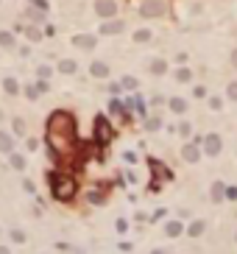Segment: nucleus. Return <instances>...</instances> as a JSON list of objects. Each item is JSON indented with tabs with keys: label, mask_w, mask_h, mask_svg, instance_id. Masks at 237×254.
<instances>
[{
	"label": "nucleus",
	"mask_w": 237,
	"mask_h": 254,
	"mask_svg": "<svg viewBox=\"0 0 237 254\" xmlns=\"http://www.w3.org/2000/svg\"><path fill=\"white\" fill-rule=\"evenodd\" d=\"M45 140L56 157H67L76 148V120L67 112H53L45 126Z\"/></svg>",
	"instance_id": "obj_1"
},
{
	"label": "nucleus",
	"mask_w": 237,
	"mask_h": 254,
	"mask_svg": "<svg viewBox=\"0 0 237 254\" xmlns=\"http://www.w3.org/2000/svg\"><path fill=\"white\" fill-rule=\"evenodd\" d=\"M51 190L59 201H67L76 196V179L67 173H51Z\"/></svg>",
	"instance_id": "obj_2"
},
{
	"label": "nucleus",
	"mask_w": 237,
	"mask_h": 254,
	"mask_svg": "<svg viewBox=\"0 0 237 254\" xmlns=\"http://www.w3.org/2000/svg\"><path fill=\"white\" fill-rule=\"evenodd\" d=\"M140 14H143V17H162V14H165V3H162V0H145Z\"/></svg>",
	"instance_id": "obj_3"
},
{
	"label": "nucleus",
	"mask_w": 237,
	"mask_h": 254,
	"mask_svg": "<svg viewBox=\"0 0 237 254\" xmlns=\"http://www.w3.org/2000/svg\"><path fill=\"white\" fill-rule=\"evenodd\" d=\"M109 140H112L109 123L103 120V117H98V123H95V142H98V145H106Z\"/></svg>",
	"instance_id": "obj_4"
},
{
	"label": "nucleus",
	"mask_w": 237,
	"mask_h": 254,
	"mask_svg": "<svg viewBox=\"0 0 237 254\" xmlns=\"http://www.w3.org/2000/svg\"><path fill=\"white\" fill-rule=\"evenodd\" d=\"M95 11H98V14H101V17H115V14H118V3H115V0H95Z\"/></svg>",
	"instance_id": "obj_5"
},
{
	"label": "nucleus",
	"mask_w": 237,
	"mask_h": 254,
	"mask_svg": "<svg viewBox=\"0 0 237 254\" xmlns=\"http://www.w3.org/2000/svg\"><path fill=\"white\" fill-rule=\"evenodd\" d=\"M204 151H207L209 157H218L220 154V137L218 134H209V137L204 140Z\"/></svg>",
	"instance_id": "obj_6"
},
{
	"label": "nucleus",
	"mask_w": 237,
	"mask_h": 254,
	"mask_svg": "<svg viewBox=\"0 0 237 254\" xmlns=\"http://www.w3.org/2000/svg\"><path fill=\"white\" fill-rule=\"evenodd\" d=\"M181 157H184V162H198V159H201V148H198V145H184V148H181Z\"/></svg>",
	"instance_id": "obj_7"
},
{
	"label": "nucleus",
	"mask_w": 237,
	"mask_h": 254,
	"mask_svg": "<svg viewBox=\"0 0 237 254\" xmlns=\"http://www.w3.org/2000/svg\"><path fill=\"white\" fill-rule=\"evenodd\" d=\"M89 73H92L95 79H106V76H109V67H106L103 61H92V64H89Z\"/></svg>",
	"instance_id": "obj_8"
},
{
	"label": "nucleus",
	"mask_w": 237,
	"mask_h": 254,
	"mask_svg": "<svg viewBox=\"0 0 237 254\" xmlns=\"http://www.w3.org/2000/svg\"><path fill=\"white\" fill-rule=\"evenodd\" d=\"M123 31V23L120 20H115V23H106V26L101 28V34H106V36H115V34H120Z\"/></svg>",
	"instance_id": "obj_9"
},
{
	"label": "nucleus",
	"mask_w": 237,
	"mask_h": 254,
	"mask_svg": "<svg viewBox=\"0 0 237 254\" xmlns=\"http://www.w3.org/2000/svg\"><path fill=\"white\" fill-rule=\"evenodd\" d=\"M181 232H184V226H181L178 221H170L168 226H165V235H168V237H178Z\"/></svg>",
	"instance_id": "obj_10"
},
{
	"label": "nucleus",
	"mask_w": 237,
	"mask_h": 254,
	"mask_svg": "<svg viewBox=\"0 0 237 254\" xmlns=\"http://www.w3.org/2000/svg\"><path fill=\"white\" fill-rule=\"evenodd\" d=\"M223 196H226L223 182H215V184H212V201H223Z\"/></svg>",
	"instance_id": "obj_11"
},
{
	"label": "nucleus",
	"mask_w": 237,
	"mask_h": 254,
	"mask_svg": "<svg viewBox=\"0 0 237 254\" xmlns=\"http://www.w3.org/2000/svg\"><path fill=\"white\" fill-rule=\"evenodd\" d=\"M11 148H14L11 137H9V134H3V132H0V151H3V154H11Z\"/></svg>",
	"instance_id": "obj_12"
},
{
	"label": "nucleus",
	"mask_w": 237,
	"mask_h": 254,
	"mask_svg": "<svg viewBox=\"0 0 237 254\" xmlns=\"http://www.w3.org/2000/svg\"><path fill=\"white\" fill-rule=\"evenodd\" d=\"M187 235H190V237H201V235H204V221H195V224H190Z\"/></svg>",
	"instance_id": "obj_13"
},
{
	"label": "nucleus",
	"mask_w": 237,
	"mask_h": 254,
	"mask_svg": "<svg viewBox=\"0 0 237 254\" xmlns=\"http://www.w3.org/2000/svg\"><path fill=\"white\" fill-rule=\"evenodd\" d=\"M26 36L31 39V42H39V39H42V31H39L36 26H28L26 28Z\"/></svg>",
	"instance_id": "obj_14"
},
{
	"label": "nucleus",
	"mask_w": 237,
	"mask_h": 254,
	"mask_svg": "<svg viewBox=\"0 0 237 254\" xmlns=\"http://www.w3.org/2000/svg\"><path fill=\"white\" fill-rule=\"evenodd\" d=\"M73 42H76L78 48H95V36H76Z\"/></svg>",
	"instance_id": "obj_15"
},
{
	"label": "nucleus",
	"mask_w": 237,
	"mask_h": 254,
	"mask_svg": "<svg viewBox=\"0 0 237 254\" xmlns=\"http://www.w3.org/2000/svg\"><path fill=\"white\" fill-rule=\"evenodd\" d=\"M0 48H14V36L9 31H0Z\"/></svg>",
	"instance_id": "obj_16"
},
{
	"label": "nucleus",
	"mask_w": 237,
	"mask_h": 254,
	"mask_svg": "<svg viewBox=\"0 0 237 254\" xmlns=\"http://www.w3.org/2000/svg\"><path fill=\"white\" fill-rule=\"evenodd\" d=\"M170 109H173V112H176V114H181V112H184V109H187V104H184V101H181V98H173V101H170Z\"/></svg>",
	"instance_id": "obj_17"
},
{
	"label": "nucleus",
	"mask_w": 237,
	"mask_h": 254,
	"mask_svg": "<svg viewBox=\"0 0 237 254\" xmlns=\"http://www.w3.org/2000/svg\"><path fill=\"white\" fill-rule=\"evenodd\" d=\"M176 79H178V81H181V84H187V81L193 79V73L187 70V67H181V70H176Z\"/></svg>",
	"instance_id": "obj_18"
},
{
	"label": "nucleus",
	"mask_w": 237,
	"mask_h": 254,
	"mask_svg": "<svg viewBox=\"0 0 237 254\" xmlns=\"http://www.w3.org/2000/svg\"><path fill=\"white\" fill-rule=\"evenodd\" d=\"M59 70H61V73H76V61L64 59V61H61V64H59Z\"/></svg>",
	"instance_id": "obj_19"
},
{
	"label": "nucleus",
	"mask_w": 237,
	"mask_h": 254,
	"mask_svg": "<svg viewBox=\"0 0 237 254\" xmlns=\"http://www.w3.org/2000/svg\"><path fill=\"white\" fill-rule=\"evenodd\" d=\"M151 70L156 73V76H162V73L168 70V64H165V61H162V59H156V61H153V64H151Z\"/></svg>",
	"instance_id": "obj_20"
},
{
	"label": "nucleus",
	"mask_w": 237,
	"mask_h": 254,
	"mask_svg": "<svg viewBox=\"0 0 237 254\" xmlns=\"http://www.w3.org/2000/svg\"><path fill=\"white\" fill-rule=\"evenodd\" d=\"M3 87H6V92H11V95H14V92H17V81H14V79H6V81H3Z\"/></svg>",
	"instance_id": "obj_21"
},
{
	"label": "nucleus",
	"mask_w": 237,
	"mask_h": 254,
	"mask_svg": "<svg viewBox=\"0 0 237 254\" xmlns=\"http://www.w3.org/2000/svg\"><path fill=\"white\" fill-rule=\"evenodd\" d=\"M11 165L17 168V170H23V168H26V159L20 157V154H11Z\"/></svg>",
	"instance_id": "obj_22"
},
{
	"label": "nucleus",
	"mask_w": 237,
	"mask_h": 254,
	"mask_svg": "<svg viewBox=\"0 0 237 254\" xmlns=\"http://www.w3.org/2000/svg\"><path fill=\"white\" fill-rule=\"evenodd\" d=\"M159 126H162V120H159V117H151V120L145 123V129H148V132H156Z\"/></svg>",
	"instance_id": "obj_23"
},
{
	"label": "nucleus",
	"mask_w": 237,
	"mask_h": 254,
	"mask_svg": "<svg viewBox=\"0 0 237 254\" xmlns=\"http://www.w3.org/2000/svg\"><path fill=\"white\" fill-rule=\"evenodd\" d=\"M134 39H137V42H148V39H151V31H145V28H143V31H137V34H134Z\"/></svg>",
	"instance_id": "obj_24"
},
{
	"label": "nucleus",
	"mask_w": 237,
	"mask_h": 254,
	"mask_svg": "<svg viewBox=\"0 0 237 254\" xmlns=\"http://www.w3.org/2000/svg\"><path fill=\"white\" fill-rule=\"evenodd\" d=\"M14 134H26V123L20 120V117L14 120Z\"/></svg>",
	"instance_id": "obj_25"
},
{
	"label": "nucleus",
	"mask_w": 237,
	"mask_h": 254,
	"mask_svg": "<svg viewBox=\"0 0 237 254\" xmlns=\"http://www.w3.org/2000/svg\"><path fill=\"white\" fill-rule=\"evenodd\" d=\"M11 240H14V243H23V240H26V235H23L20 229H14V232H11Z\"/></svg>",
	"instance_id": "obj_26"
},
{
	"label": "nucleus",
	"mask_w": 237,
	"mask_h": 254,
	"mask_svg": "<svg viewBox=\"0 0 237 254\" xmlns=\"http://www.w3.org/2000/svg\"><path fill=\"white\" fill-rule=\"evenodd\" d=\"M229 98H232V101H237V81H232V84H229Z\"/></svg>",
	"instance_id": "obj_27"
},
{
	"label": "nucleus",
	"mask_w": 237,
	"mask_h": 254,
	"mask_svg": "<svg viewBox=\"0 0 237 254\" xmlns=\"http://www.w3.org/2000/svg\"><path fill=\"white\" fill-rule=\"evenodd\" d=\"M31 6H36V9L48 11V0H31Z\"/></svg>",
	"instance_id": "obj_28"
},
{
	"label": "nucleus",
	"mask_w": 237,
	"mask_h": 254,
	"mask_svg": "<svg viewBox=\"0 0 237 254\" xmlns=\"http://www.w3.org/2000/svg\"><path fill=\"white\" fill-rule=\"evenodd\" d=\"M109 112H115V114H120V112H123V106H120V104H118V101H112V104H109Z\"/></svg>",
	"instance_id": "obj_29"
},
{
	"label": "nucleus",
	"mask_w": 237,
	"mask_h": 254,
	"mask_svg": "<svg viewBox=\"0 0 237 254\" xmlns=\"http://www.w3.org/2000/svg\"><path fill=\"white\" fill-rule=\"evenodd\" d=\"M123 87H126V89H134V87H137V81L131 79V76H126V81H123Z\"/></svg>",
	"instance_id": "obj_30"
},
{
	"label": "nucleus",
	"mask_w": 237,
	"mask_h": 254,
	"mask_svg": "<svg viewBox=\"0 0 237 254\" xmlns=\"http://www.w3.org/2000/svg\"><path fill=\"white\" fill-rule=\"evenodd\" d=\"M178 134H181V137H187V134H190V123H181V126H178Z\"/></svg>",
	"instance_id": "obj_31"
},
{
	"label": "nucleus",
	"mask_w": 237,
	"mask_h": 254,
	"mask_svg": "<svg viewBox=\"0 0 237 254\" xmlns=\"http://www.w3.org/2000/svg\"><path fill=\"white\" fill-rule=\"evenodd\" d=\"M226 198H232V201H235V198H237V187H226Z\"/></svg>",
	"instance_id": "obj_32"
},
{
	"label": "nucleus",
	"mask_w": 237,
	"mask_h": 254,
	"mask_svg": "<svg viewBox=\"0 0 237 254\" xmlns=\"http://www.w3.org/2000/svg\"><path fill=\"white\" fill-rule=\"evenodd\" d=\"M39 79H51V67H39Z\"/></svg>",
	"instance_id": "obj_33"
},
{
	"label": "nucleus",
	"mask_w": 237,
	"mask_h": 254,
	"mask_svg": "<svg viewBox=\"0 0 237 254\" xmlns=\"http://www.w3.org/2000/svg\"><path fill=\"white\" fill-rule=\"evenodd\" d=\"M209 106H212V109H220L223 104H220V98H209Z\"/></svg>",
	"instance_id": "obj_34"
},
{
	"label": "nucleus",
	"mask_w": 237,
	"mask_h": 254,
	"mask_svg": "<svg viewBox=\"0 0 237 254\" xmlns=\"http://www.w3.org/2000/svg\"><path fill=\"white\" fill-rule=\"evenodd\" d=\"M232 64H235V67H237V51L232 53Z\"/></svg>",
	"instance_id": "obj_35"
}]
</instances>
